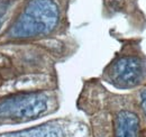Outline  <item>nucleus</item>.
Segmentation results:
<instances>
[{
    "instance_id": "nucleus-1",
    "label": "nucleus",
    "mask_w": 146,
    "mask_h": 137,
    "mask_svg": "<svg viewBox=\"0 0 146 137\" xmlns=\"http://www.w3.org/2000/svg\"><path fill=\"white\" fill-rule=\"evenodd\" d=\"M89 118L90 137H146V128L133 92L116 94L89 80L78 100Z\"/></svg>"
},
{
    "instance_id": "nucleus-2",
    "label": "nucleus",
    "mask_w": 146,
    "mask_h": 137,
    "mask_svg": "<svg viewBox=\"0 0 146 137\" xmlns=\"http://www.w3.org/2000/svg\"><path fill=\"white\" fill-rule=\"evenodd\" d=\"M64 13L57 0H29L8 31L10 39H43L60 33Z\"/></svg>"
},
{
    "instance_id": "nucleus-3",
    "label": "nucleus",
    "mask_w": 146,
    "mask_h": 137,
    "mask_svg": "<svg viewBox=\"0 0 146 137\" xmlns=\"http://www.w3.org/2000/svg\"><path fill=\"white\" fill-rule=\"evenodd\" d=\"M142 38H127L104 68L101 79L119 90H135L146 82V54Z\"/></svg>"
},
{
    "instance_id": "nucleus-4",
    "label": "nucleus",
    "mask_w": 146,
    "mask_h": 137,
    "mask_svg": "<svg viewBox=\"0 0 146 137\" xmlns=\"http://www.w3.org/2000/svg\"><path fill=\"white\" fill-rule=\"evenodd\" d=\"M60 107L54 89L33 90L0 101V124H18L54 114Z\"/></svg>"
},
{
    "instance_id": "nucleus-5",
    "label": "nucleus",
    "mask_w": 146,
    "mask_h": 137,
    "mask_svg": "<svg viewBox=\"0 0 146 137\" xmlns=\"http://www.w3.org/2000/svg\"><path fill=\"white\" fill-rule=\"evenodd\" d=\"M0 137H90V132L83 120L60 118Z\"/></svg>"
},
{
    "instance_id": "nucleus-6",
    "label": "nucleus",
    "mask_w": 146,
    "mask_h": 137,
    "mask_svg": "<svg viewBox=\"0 0 146 137\" xmlns=\"http://www.w3.org/2000/svg\"><path fill=\"white\" fill-rule=\"evenodd\" d=\"M133 94H134L136 104L138 107L139 114L142 116L144 126H145L146 128V82L143 86H141L139 88L135 89L133 91Z\"/></svg>"
},
{
    "instance_id": "nucleus-7",
    "label": "nucleus",
    "mask_w": 146,
    "mask_h": 137,
    "mask_svg": "<svg viewBox=\"0 0 146 137\" xmlns=\"http://www.w3.org/2000/svg\"><path fill=\"white\" fill-rule=\"evenodd\" d=\"M13 0H0V28L13 6Z\"/></svg>"
}]
</instances>
